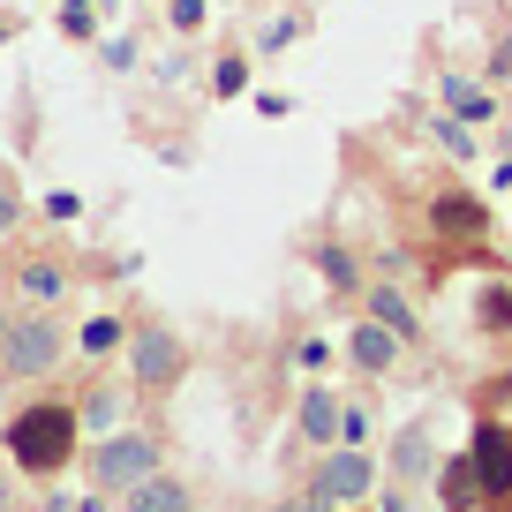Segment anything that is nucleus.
<instances>
[{"label": "nucleus", "mask_w": 512, "mask_h": 512, "mask_svg": "<svg viewBox=\"0 0 512 512\" xmlns=\"http://www.w3.org/2000/svg\"><path fill=\"white\" fill-rule=\"evenodd\" d=\"M211 91H219V98L249 91V53H219V61H211Z\"/></svg>", "instance_id": "obj_19"}, {"label": "nucleus", "mask_w": 512, "mask_h": 512, "mask_svg": "<svg viewBox=\"0 0 512 512\" xmlns=\"http://www.w3.org/2000/svg\"><path fill=\"white\" fill-rule=\"evenodd\" d=\"M256 113H264V121H287L294 98H287V91H264V98H256Z\"/></svg>", "instance_id": "obj_25"}, {"label": "nucleus", "mask_w": 512, "mask_h": 512, "mask_svg": "<svg viewBox=\"0 0 512 512\" xmlns=\"http://www.w3.org/2000/svg\"><path fill=\"white\" fill-rule=\"evenodd\" d=\"M0 512H8V475H0Z\"/></svg>", "instance_id": "obj_29"}, {"label": "nucleus", "mask_w": 512, "mask_h": 512, "mask_svg": "<svg viewBox=\"0 0 512 512\" xmlns=\"http://www.w3.org/2000/svg\"><path fill=\"white\" fill-rule=\"evenodd\" d=\"M339 512H362V505H339Z\"/></svg>", "instance_id": "obj_31"}, {"label": "nucleus", "mask_w": 512, "mask_h": 512, "mask_svg": "<svg viewBox=\"0 0 512 512\" xmlns=\"http://www.w3.org/2000/svg\"><path fill=\"white\" fill-rule=\"evenodd\" d=\"M437 437H430V422H407L400 437H392V482H407V490H415V482H430L437 475Z\"/></svg>", "instance_id": "obj_10"}, {"label": "nucleus", "mask_w": 512, "mask_h": 512, "mask_svg": "<svg viewBox=\"0 0 512 512\" xmlns=\"http://www.w3.org/2000/svg\"><path fill=\"white\" fill-rule=\"evenodd\" d=\"M309 256H317V264H324V279H332V294H354V287H362V264H354V256L339 249V241H317V249H309Z\"/></svg>", "instance_id": "obj_18"}, {"label": "nucleus", "mask_w": 512, "mask_h": 512, "mask_svg": "<svg viewBox=\"0 0 512 512\" xmlns=\"http://www.w3.org/2000/svg\"><path fill=\"white\" fill-rule=\"evenodd\" d=\"M106 8H113V0H106Z\"/></svg>", "instance_id": "obj_33"}, {"label": "nucleus", "mask_w": 512, "mask_h": 512, "mask_svg": "<svg viewBox=\"0 0 512 512\" xmlns=\"http://www.w3.org/2000/svg\"><path fill=\"white\" fill-rule=\"evenodd\" d=\"M339 445H369V407H362V400H354L347 422H339Z\"/></svg>", "instance_id": "obj_23"}, {"label": "nucleus", "mask_w": 512, "mask_h": 512, "mask_svg": "<svg viewBox=\"0 0 512 512\" xmlns=\"http://www.w3.org/2000/svg\"><path fill=\"white\" fill-rule=\"evenodd\" d=\"M467 452H475V475H482V505L512 512V430L497 415H482L475 437H467Z\"/></svg>", "instance_id": "obj_6"}, {"label": "nucleus", "mask_w": 512, "mask_h": 512, "mask_svg": "<svg viewBox=\"0 0 512 512\" xmlns=\"http://www.w3.org/2000/svg\"><path fill=\"white\" fill-rule=\"evenodd\" d=\"M437 497H445V512H475V505H482V475H475V452H452V460L437 467Z\"/></svg>", "instance_id": "obj_14"}, {"label": "nucleus", "mask_w": 512, "mask_h": 512, "mask_svg": "<svg viewBox=\"0 0 512 512\" xmlns=\"http://www.w3.org/2000/svg\"><path fill=\"white\" fill-rule=\"evenodd\" d=\"M76 415H83V430H113V422H121V392H106V384H98Z\"/></svg>", "instance_id": "obj_20"}, {"label": "nucleus", "mask_w": 512, "mask_h": 512, "mask_svg": "<svg viewBox=\"0 0 512 512\" xmlns=\"http://www.w3.org/2000/svg\"><path fill=\"white\" fill-rule=\"evenodd\" d=\"M16 287H23V302L46 309V302H61V294H68V272L53 264V256H31V264L16 272Z\"/></svg>", "instance_id": "obj_16"}, {"label": "nucleus", "mask_w": 512, "mask_h": 512, "mask_svg": "<svg viewBox=\"0 0 512 512\" xmlns=\"http://www.w3.org/2000/svg\"><path fill=\"white\" fill-rule=\"evenodd\" d=\"M377 512H422V505H415V490H407V482H392V490H384V505H377Z\"/></svg>", "instance_id": "obj_27"}, {"label": "nucleus", "mask_w": 512, "mask_h": 512, "mask_svg": "<svg viewBox=\"0 0 512 512\" xmlns=\"http://www.w3.org/2000/svg\"><path fill=\"white\" fill-rule=\"evenodd\" d=\"M339 422H347V400L339 392H324V384H309L302 392V415H294V430H302V445H339Z\"/></svg>", "instance_id": "obj_11"}, {"label": "nucleus", "mask_w": 512, "mask_h": 512, "mask_svg": "<svg viewBox=\"0 0 512 512\" xmlns=\"http://www.w3.org/2000/svg\"><path fill=\"white\" fill-rule=\"evenodd\" d=\"M272 512H324V505H317V497H309V490H302V497H279V505H272Z\"/></svg>", "instance_id": "obj_28"}, {"label": "nucleus", "mask_w": 512, "mask_h": 512, "mask_svg": "<svg viewBox=\"0 0 512 512\" xmlns=\"http://www.w3.org/2000/svg\"><path fill=\"white\" fill-rule=\"evenodd\" d=\"M121 339H128L121 317H91V324H83V354H113Z\"/></svg>", "instance_id": "obj_21"}, {"label": "nucleus", "mask_w": 512, "mask_h": 512, "mask_svg": "<svg viewBox=\"0 0 512 512\" xmlns=\"http://www.w3.org/2000/svg\"><path fill=\"white\" fill-rule=\"evenodd\" d=\"M159 467H166V445L151 430H113L106 445L91 452V482H98V490H113V497H128L136 482L159 475Z\"/></svg>", "instance_id": "obj_2"}, {"label": "nucleus", "mask_w": 512, "mask_h": 512, "mask_svg": "<svg viewBox=\"0 0 512 512\" xmlns=\"http://www.w3.org/2000/svg\"><path fill=\"white\" fill-rule=\"evenodd\" d=\"M0 339H8V324H0Z\"/></svg>", "instance_id": "obj_32"}, {"label": "nucleus", "mask_w": 512, "mask_h": 512, "mask_svg": "<svg viewBox=\"0 0 512 512\" xmlns=\"http://www.w3.org/2000/svg\"><path fill=\"white\" fill-rule=\"evenodd\" d=\"M437 106H445L452 121H467V128H490V121H497V83L445 68V76H437Z\"/></svg>", "instance_id": "obj_8"}, {"label": "nucleus", "mask_w": 512, "mask_h": 512, "mask_svg": "<svg viewBox=\"0 0 512 512\" xmlns=\"http://www.w3.org/2000/svg\"><path fill=\"white\" fill-rule=\"evenodd\" d=\"M166 8H174V31H196V23H204V0H166Z\"/></svg>", "instance_id": "obj_24"}, {"label": "nucleus", "mask_w": 512, "mask_h": 512, "mask_svg": "<svg viewBox=\"0 0 512 512\" xmlns=\"http://www.w3.org/2000/svg\"><path fill=\"white\" fill-rule=\"evenodd\" d=\"M309 38V8H287V16L264 23V38H256V53H294Z\"/></svg>", "instance_id": "obj_17"}, {"label": "nucleus", "mask_w": 512, "mask_h": 512, "mask_svg": "<svg viewBox=\"0 0 512 512\" xmlns=\"http://www.w3.org/2000/svg\"><path fill=\"white\" fill-rule=\"evenodd\" d=\"M121 512H196V490H189L181 475H166V467H159L151 482H136V490L121 497Z\"/></svg>", "instance_id": "obj_13"}, {"label": "nucleus", "mask_w": 512, "mask_h": 512, "mask_svg": "<svg viewBox=\"0 0 512 512\" xmlns=\"http://www.w3.org/2000/svg\"><path fill=\"white\" fill-rule=\"evenodd\" d=\"M475 332L512 339V279H482L475 287Z\"/></svg>", "instance_id": "obj_15"}, {"label": "nucleus", "mask_w": 512, "mask_h": 512, "mask_svg": "<svg viewBox=\"0 0 512 512\" xmlns=\"http://www.w3.org/2000/svg\"><path fill=\"white\" fill-rule=\"evenodd\" d=\"M16 226H23V181L0 166V234H16Z\"/></svg>", "instance_id": "obj_22"}, {"label": "nucleus", "mask_w": 512, "mask_h": 512, "mask_svg": "<svg viewBox=\"0 0 512 512\" xmlns=\"http://www.w3.org/2000/svg\"><path fill=\"white\" fill-rule=\"evenodd\" d=\"M362 294H369V317H377V324H392V332H400L407 347H422V309L407 302V287L377 279V287H362Z\"/></svg>", "instance_id": "obj_12"}, {"label": "nucleus", "mask_w": 512, "mask_h": 512, "mask_svg": "<svg viewBox=\"0 0 512 512\" xmlns=\"http://www.w3.org/2000/svg\"><path fill=\"white\" fill-rule=\"evenodd\" d=\"M309 497H317L324 512H339V505H362L369 490H377V460H369L362 445H332L317 467H309V482H302Z\"/></svg>", "instance_id": "obj_4"}, {"label": "nucleus", "mask_w": 512, "mask_h": 512, "mask_svg": "<svg viewBox=\"0 0 512 512\" xmlns=\"http://www.w3.org/2000/svg\"><path fill=\"white\" fill-rule=\"evenodd\" d=\"M128 377H136V392H151V400L189 377V347H181L174 324H151L144 317L136 332H128Z\"/></svg>", "instance_id": "obj_3"}, {"label": "nucleus", "mask_w": 512, "mask_h": 512, "mask_svg": "<svg viewBox=\"0 0 512 512\" xmlns=\"http://www.w3.org/2000/svg\"><path fill=\"white\" fill-rule=\"evenodd\" d=\"M61 354H68V339H61V324H53L46 309L16 317V324H8V339H0V369H8V377H53Z\"/></svg>", "instance_id": "obj_5"}, {"label": "nucleus", "mask_w": 512, "mask_h": 512, "mask_svg": "<svg viewBox=\"0 0 512 512\" xmlns=\"http://www.w3.org/2000/svg\"><path fill=\"white\" fill-rule=\"evenodd\" d=\"M0 46H8V23H0Z\"/></svg>", "instance_id": "obj_30"}, {"label": "nucleus", "mask_w": 512, "mask_h": 512, "mask_svg": "<svg viewBox=\"0 0 512 512\" xmlns=\"http://www.w3.org/2000/svg\"><path fill=\"white\" fill-rule=\"evenodd\" d=\"M76 430H83V415L68 400H31L8 422V452H16L23 475H61L76 460Z\"/></svg>", "instance_id": "obj_1"}, {"label": "nucleus", "mask_w": 512, "mask_h": 512, "mask_svg": "<svg viewBox=\"0 0 512 512\" xmlns=\"http://www.w3.org/2000/svg\"><path fill=\"white\" fill-rule=\"evenodd\" d=\"M430 234L475 256L482 241H490V204H482L475 189H437V196H430Z\"/></svg>", "instance_id": "obj_7"}, {"label": "nucleus", "mask_w": 512, "mask_h": 512, "mask_svg": "<svg viewBox=\"0 0 512 512\" xmlns=\"http://www.w3.org/2000/svg\"><path fill=\"white\" fill-rule=\"evenodd\" d=\"M106 68H136V38H106Z\"/></svg>", "instance_id": "obj_26"}, {"label": "nucleus", "mask_w": 512, "mask_h": 512, "mask_svg": "<svg viewBox=\"0 0 512 512\" xmlns=\"http://www.w3.org/2000/svg\"><path fill=\"white\" fill-rule=\"evenodd\" d=\"M400 354H407V339L392 332V324L354 317V332H347V362L362 369V377H392V369H400Z\"/></svg>", "instance_id": "obj_9"}]
</instances>
